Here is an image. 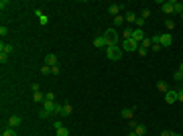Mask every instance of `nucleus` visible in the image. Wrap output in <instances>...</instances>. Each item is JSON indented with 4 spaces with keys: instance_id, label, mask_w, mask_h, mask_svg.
<instances>
[{
    "instance_id": "nucleus-1",
    "label": "nucleus",
    "mask_w": 183,
    "mask_h": 136,
    "mask_svg": "<svg viewBox=\"0 0 183 136\" xmlns=\"http://www.w3.org/2000/svg\"><path fill=\"white\" fill-rule=\"evenodd\" d=\"M106 57H108L110 61H120L122 59V47H118V45H108V47H106Z\"/></svg>"
},
{
    "instance_id": "nucleus-2",
    "label": "nucleus",
    "mask_w": 183,
    "mask_h": 136,
    "mask_svg": "<svg viewBox=\"0 0 183 136\" xmlns=\"http://www.w3.org/2000/svg\"><path fill=\"white\" fill-rule=\"evenodd\" d=\"M138 43L134 41V39H124L122 41V51H130V53H134V51H138Z\"/></svg>"
},
{
    "instance_id": "nucleus-3",
    "label": "nucleus",
    "mask_w": 183,
    "mask_h": 136,
    "mask_svg": "<svg viewBox=\"0 0 183 136\" xmlns=\"http://www.w3.org/2000/svg\"><path fill=\"white\" fill-rule=\"evenodd\" d=\"M104 37H106L108 45H118V33H116L114 28H108V31L104 33Z\"/></svg>"
},
{
    "instance_id": "nucleus-4",
    "label": "nucleus",
    "mask_w": 183,
    "mask_h": 136,
    "mask_svg": "<svg viewBox=\"0 0 183 136\" xmlns=\"http://www.w3.org/2000/svg\"><path fill=\"white\" fill-rule=\"evenodd\" d=\"M132 39H134V41L141 45V43L144 41L147 37H144V33H142V28H134V31H132Z\"/></svg>"
},
{
    "instance_id": "nucleus-5",
    "label": "nucleus",
    "mask_w": 183,
    "mask_h": 136,
    "mask_svg": "<svg viewBox=\"0 0 183 136\" xmlns=\"http://www.w3.org/2000/svg\"><path fill=\"white\" fill-rule=\"evenodd\" d=\"M171 43H173V37H171V33H165L161 35V47H171Z\"/></svg>"
},
{
    "instance_id": "nucleus-6",
    "label": "nucleus",
    "mask_w": 183,
    "mask_h": 136,
    "mask_svg": "<svg viewBox=\"0 0 183 136\" xmlns=\"http://www.w3.org/2000/svg\"><path fill=\"white\" fill-rule=\"evenodd\" d=\"M165 102L167 104H177V91L175 89H169V91L165 94Z\"/></svg>"
},
{
    "instance_id": "nucleus-7",
    "label": "nucleus",
    "mask_w": 183,
    "mask_h": 136,
    "mask_svg": "<svg viewBox=\"0 0 183 136\" xmlns=\"http://www.w3.org/2000/svg\"><path fill=\"white\" fill-rule=\"evenodd\" d=\"M120 10H122V4H110V6H108V12L112 14V16H118Z\"/></svg>"
},
{
    "instance_id": "nucleus-8",
    "label": "nucleus",
    "mask_w": 183,
    "mask_h": 136,
    "mask_svg": "<svg viewBox=\"0 0 183 136\" xmlns=\"http://www.w3.org/2000/svg\"><path fill=\"white\" fill-rule=\"evenodd\" d=\"M20 122H22V120H20V116H10V118H8V126H10V128L20 126Z\"/></svg>"
},
{
    "instance_id": "nucleus-9",
    "label": "nucleus",
    "mask_w": 183,
    "mask_h": 136,
    "mask_svg": "<svg viewBox=\"0 0 183 136\" xmlns=\"http://www.w3.org/2000/svg\"><path fill=\"white\" fill-rule=\"evenodd\" d=\"M45 65H49V67H55V65H57V55H47V57H45Z\"/></svg>"
},
{
    "instance_id": "nucleus-10",
    "label": "nucleus",
    "mask_w": 183,
    "mask_h": 136,
    "mask_svg": "<svg viewBox=\"0 0 183 136\" xmlns=\"http://www.w3.org/2000/svg\"><path fill=\"white\" fill-rule=\"evenodd\" d=\"M120 114H122V118H126V120H132V118H134V108H124Z\"/></svg>"
},
{
    "instance_id": "nucleus-11",
    "label": "nucleus",
    "mask_w": 183,
    "mask_h": 136,
    "mask_svg": "<svg viewBox=\"0 0 183 136\" xmlns=\"http://www.w3.org/2000/svg\"><path fill=\"white\" fill-rule=\"evenodd\" d=\"M94 47H98V49L108 47V41H106V37H98V39H94Z\"/></svg>"
},
{
    "instance_id": "nucleus-12",
    "label": "nucleus",
    "mask_w": 183,
    "mask_h": 136,
    "mask_svg": "<svg viewBox=\"0 0 183 136\" xmlns=\"http://www.w3.org/2000/svg\"><path fill=\"white\" fill-rule=\"evenodd\" d=\"M12 45H10V43H4V41H2V43H0V53H12Z\"/></svg>"
},
{
    "instance_id": "nucleus-13",
    "label": "nucleus",
    "mask_w": 183,
    "mask_h": 136,
    "mask_svg": "<svg viewBox=\"0 0 183 136\" xmlns=\"http://www.w3.org/2000/svg\"><path fill=\"white\" fill-rule=\"evenodd\" d=\"M161 10H163L165 14H173V0H171V2H163Z\"/></svg>"
},
{
    "instance_id": "nucleus-14",
    "label": "nucleus",
    "mask_w": 183,
    "mask_h": 136,
    "mask_svg": "<svg viewBox=\"0 0 183 136\" xmlns=\"http://www.w3.org/2000/svg\"><path fill=\"white\" fill-rule=\"evenodd\" d=\"M71 112H73V106H71L69 102H65L63 104V108H61V116H69Z\"/></svg>"
},
{
    "instance_id": "nucleus-15",
    "label": "nucleus",
    "mask_w": 183,
    "mask_h": 136,
    "mask_svg": "<svg viewBox=\"0 0 183 136\" xmlns=\"http://www.w3.org/2000/svg\"><path fill=\"white\" fill-rule=\"evenodd\" d=\"M35 14L39 16V25H43V27H45V25L49 22V18H47V16H45L43 12H41V10H35Z\"/></svg>"
},
{
    "instance_id": "nucleus-16",
    "label": "nucleus",
    "mask_w": 183,
    "mask_h": 136,
    "mask_svg": "<svg viewBox=\"0 0 183 136\" xmlns=\"http://www.w3.org/2000/svg\"><path fill=\"white\" fill-rule=\"evenodd\" d=\"M134 132L138 136H144V134H147V126H144V124H136V126H134Z\"/></svg>"
},
{
    "instance_id": "nucleus-17",
    "label": "nucleus",
    "mask_w": 183,
    "mask_h": 136,
    "mask_svg": "<svg viewBox=\"0 0 183 136\" xmlns=\"http://www.w3.org/2000/svg\"><path fill=\"white\" fill-rule=\"evenodd\" d=\"M33 100H35V104H43V102H45V94L35 91V94H33Z\"/></svg>"
},
{
    "instance_id": "nucleus-18",
    "label": "nucleus",
    "mask_w": 183,
    "mask_h": 136,
    "mask_svg": "<svg viewBox=\"0 0 183 136\" xmlns=\"http://www.w3.org/2000/svg\"><path fill=\"white\" fill-rule=\"evenodd\" d=\"M173 79H175V81H181L183 79V63L179 65V69H177L175 73H173Z\"/></svg>"
},
{
    "instance_id": "nucleus-19",
    "label": "nucleus",
    "mask_w": 183,
    "mask_h": 136,
    "mask_svg": "<svg viewBox=\"0 0 183 136\" xmlns=\"http://www.w3.org/2000/svg\"><path fill=\"white\" fill-rule=\"evenodd\" d=\"M173 12H177V14H183V4H181V2L173 0Z\"/></svg>"
},
{
    "instance_id": "nucleus-20",
    "label": "nucleus",
    "mask_w": 183,
    "mask_h": 136,
    "mask_svg": "<svg viewBox=\"0 0 183 136\" xmlns=\"http://www.w3.org/2000/svg\"><path fill=\"white\" fill-rule=\"evenodd\" d=\"M124 18H126V22H136L138 16H136L134 12H126V14H124Z\"/></svg>"
},
{
    "instance_id": "nucleus-21",
    "label": "nucleus",
    "mask_w": 183,
    "mask_h": 136,
    "mask_svg": "<svg viewBox=\"0 0 183 136\" xmlns=\"http://www.w3.org/2000/svg\"><path fill=\"white\" fill-rule=\"evenodd\" d=\"M157 89H159V91H163V94H167V91H169L165 81H157Z\"/></svg>"
},
{
    "instance_id": "nucleus-22",
    "label": "nucleus",
    "mask_w": 183,
    "mask_h": 136,
    "mask_svg": "<svg viewBox=\"0 0 183 136\" xmlns=\"http://www.w3.org/2000/svg\"><path fill=\"white\" fill-rule=\"evenodd\" d=\"M132 31H134V28H130V27H126V28H124V31H122L124 39H132Z\"/></svg>"
},
{
    "instance_id": "nucleus-23",
    "label": "nucleus",
    "mask_w": 183,
    "mask_h": 136,
    "mask_svg": "<svg viewBox=\"0 0 183 136\" xmlns=\"http://www.w3.org/2000/svg\"><path fill=\"white\" fill-rule=\"evenodd\" d=\"M141 47H142V49H147V51H149V47H153V41H151V39H144V41L141 43Z\"/></svg>"
},
{
    "instance_id": "nucleus-24",
    "label": "nucleus",
    "mask_w": 183,
    "mask_h": 136,
    "mask_svg": "<svg viewBox=\"0 0 183 136\" xmlns=\"http://www.w3.org/2000/svg\"><path fill=\"white\" fill-rule=\"evenodd\" d=\"M134 25H136V28H142V27H144V25H147V21H144L142 16H138V18H136V22H134Z\"/></svg>"
},
{
    "instance_id": "nucleus-25",
    "label": "nucleus",
    "mask_w": 183,
    "mask_h": 136,
    "mask_svg": "<svg viewBox=\"0 0 183 136\" xmlns=\"http://www.w3.org/2000/svg\"><path fill=\"white\" fill-rule=\"evenodd\" d=\"M57 136H69V128H65V126L59 128V130H57Z\"/></svg>"
},
{
    "instance_id": "nucleus-26",
    "label": "nucleus",
    "mask_w": 183,
    "mask_h": 136,
    "mask_svg": "<svg viewBox=\"0 0 183 136\" xmlns=\"http://www.w3.org/2000/svg\"><path fill=\"white\" fill-rule=\"evenodd\" d=\"M0 136H16V132H14V128H8V130H4Z\"/></svg>"
},
{
    "instance_id": "nucleus-27",
    "label": "nucleus",
    "mask_w": 183,
    "mask_h": 136,
    "mask_svg": "<svg viewBox=\"0 0 183 136\" xmlns=\"http://www.w3.org/2000/svg\"><path fill=\"white\" fill-rule=\"evenodd\" d=\"M124 21H126V18H124L122 14H118V16H114V22H116V25H124Z\"/></svg>"
},
{
    "instance_id": "nucleus-28",
    "label": "nucleus",
    "mask_w": 183,
    "mask_h": 136,
    "mask_svg": "<svg viewBox=\"0 0 183 136\" xmlns=\"http://www.w3.org/2000/svg\"><path fill=\"white\" fill-rule=\"evenodd\" d=\"M45 100H47V102H55V94L53 91H47V94H45Z\"/></svg>"
},
{
    "instance_id": "nucleus-29",
    "label": "nucleus",
    "mask_w": 183,
    "mask_h": 136,
    "mask_svg": "<svg viewBox=\"0 0 183 136\" xmlns=\"http://www.w3.org/2000/svg\"><path fill=\"white\" fill-rule=\"evenodd\" d=\"M41 73H43V75H49V73H51V67H49V65H43V67H41Z\"/></svg>"
},
{
    "instance_id": "nucleus-30",
    "label": "nucleus",
    "mask_w": 183,
    "mask_h": 136,
    "mask_svg": "<svg viewBox=\"0 0 183 136\" xmlns=\"http://www.w3.org/2000/svg\"><path fill=\"white\" fill-rule=\"evenodd\" d=\"M53 128H55V130L63 128V122H61V120H53Z\"/></svg>"
},
{
    "instance_id": "nucleus-31",
    "label": "nucleus",
    "mask_w": 183,
    "mask_h": 136,
    "mask_svg": "<svg viewBox=\"0 0 183 136\" xmlns=\"http://www.w3.org/2000/svg\"><path fill=\"white\" fill-rule=\"evenodd\" d=\"M165 27H167V31H173V28H175V22H173V21H167V22H165Z\"/></svg>"
},
{
    "instance_id": "nucleus-32",
    "label": "nucleus",
    "mask_w": 183,
    "mask_h": 136,
    "mask_svg": "<svg viewBox=\"0 0 183 136\" xmlns=\"http://www.w3.org/2000/svg\"><path fill=\"white\" fill-rule=\"evenodd\" d=\"M151 49H153V51H155V53H159V51H161V45H159V43H153V47H151Z\"/></svg>"
},
{
    "instance_id": "nucleus-33",
    "label": "nucleus",
    "mask_w": 183,
    "mask_h": 136,
    "mask_svg": "<svg viewBox=\"0 0 183 136\" xmlns=\"http://www.w3.org/2000/svg\"><path fill=\"white\" fill-rule=\"evenodd\" d=\"M49 116H51V114H49V112H45V110H41V112H39V118H43V120H45V118H49Z\"/></svg>"
},
{
    "instance_id": "nucleus-34",
    "label": "nucleus",
    "mask_w": 183,
    "mask_h": 136,
    "mask_svg": "<svg viewBox=\"0 0 183 136\" xmlns=\"http://www.w3.org/2000/svg\"><path fill=\"white\" fill-rule=\"evenodd\" d=\"M51 73H53V75H59V73H61L59 65H55V67H51Z\"/></svg>"
},
{
    "instance_id": "nucleus-35",
    "label": "nucleus",
    "mask_w": 183,
    "mask_h": 136,
    "mask_svg": "<svg viewBox=\"0 0 183 136\" xmlns=\"http://www.w3.org/2000/svg\"><path fill=\"white\" fill-rule=\"evenodd\" d=\"M142 18H144V21H147V18H149L151 16V10H147V8H144V10H142V14H141Z\"/></svg>"
},
{
    "instance_id": "nucleus-36",
    "label": "nucleus",
    "mask_w": 183,
    "mask_h": 136,
    "mask_svg": "<svg viewBox=\"0 0 183 136\" xmlns=\"http://www.w3.org/2000/svg\"><path fill=\"white\" fill-rule=\"evenodd\" d=\"M8 61V55L6 53H0V63H6Z\"/></svg>"
},
{
    "instance_id": "nucleus-37",
    "label": "nucleus",
    "mask_w": 183,
    "mask_h": 136,
    "mask_svg": "<svg viewBox=\"0 0 183 136\" xmlns=\"http://www.w3.org/2000/svg\"><path fill=\"white\" fill-rule=\"evenodd\" d=\"M177 102L183 104V89H179V91H177Z\"/></svg>"
},
{
    "instance_id": "nucleus-38",
    "label": "nucleus",
    "mask_w": 183,
    "mask_h": 136,
    "mask_svg": "<svg viewBox=\"0 0 183 136\" xmlns=\"http://www.w3.org/2000/svg\"><path fill=\"white\" fill-rule=\"evenodd\" d=\"M0 35H2V37H6V35H8V28L6 27H0Z\"/></svg>"
},
{
    "instance_id": "nucleus-39",
    "label": "nucleus",
    "mask_w": 183,
    "mask_h": 136,
    "mask_svg": "<svg viewBox=\"0 0 183 136\" xmlns=\"http://www.w3.org/2000/svg\"><path fill=\"white\" fill-rule=\"evenodd\" d=\"M138 55H141V57H144V55H147V49H142V47H138Z\"/></svg>"
},
{
    "instance_id": "nucleus-40",
    "label": "nucleus",
    "mask_w": 183,
    "mask_h": 136,
    "mask_svg": "<svg viewBox=\"0 0 183 136\" xmlns=\"http://www.w3.org/2000/svg\"><path fill=\"white\" fill-rule=\"evenodd\" d=\"M159 136H171V130H163V132H161Z\"/></svg>"
},
{
    "instance_id": "nucleus-41",
    "label": "nucleus",
    "mask_w": 183,
    "mask_h": 136,
    "mask_svg": "<svg viewBox=\"0 0 183 136\" xmlns=\"http://www.w3.org/2000/svg\"><path fill=\"white\" fill-rule=\"evenodd\" d=\"M128 136H138V134H136V132H134V130H132V132H130V134Z\"/></svg>"
},
{
    "instance_id": "nucleus-42",
    "label": "nucleus",
    "mask_w": 183,
    "mask_h": 136,
    "mask_svg": "<svg viewBox=\"0 0 183 136\" xmlns=\"http://www.w3.org/2000/svg\"><path fill=\"white\" fill-rule=\"evenodd\" d=\"M171 136H181V134H177V132H171Z\"/></svg>"
},
{
    "instance_id": "nucleus-43",
    "label": "nucleus",
    "mask_w": 183,
    "mask_h": 136,
    "mask_svg": "<svg viewBox=\"0 0 183 136\" xmlns=\"http://www.w3.org/2000/svg\"><path fill=\"white\" fill-rule=\"evenodd\" d=\"M181 16H183V14H181Z\"/></svg>"
}]
</instances>
